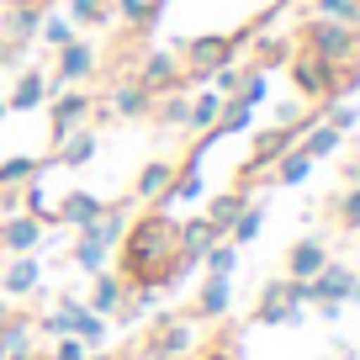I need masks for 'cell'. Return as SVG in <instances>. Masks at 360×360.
I'll use <instances>...</instances> for the list:
<instances>
[{"label":"cell","mask_w":360,"mask_h":360,"mask_svg":"<svg viewBox=\"0 0 360 360\" xmlns=\"http://www.w3.org/2000/svg\"><path fill=\"white\" fill-rule=\"evenodd\" d=\"M175 255H180V228L165 217V207L148 212V217H138V223H127V233H122V276L154 286V281H165V265H175Z\"/></svg>","instance_id":"cell-1"},{"label":"cell","mask_w":360,"mask_h":360,"mask_svg":"<svg viewBox=\"0 0 360 360\" xmlns=\"http://www.w3.org/2000/svg\"><path fill=\"white\" fill-rule=\"evenodd\" d=\"M217 112H223V96H217V90H202V96L191 101V117H186V127H191V133H207V127L217 122Z\"/></svg>","instance_id":"cell-25"},{"label":"cell","mask_w":360,"mask_h":360,"mask_svg":"<svg viewBox=\"0 0 360 360\" xmlns=\"http://www.w3.org/2000/svg\"><path fill=\"white\" fill-rule=\"evenodd\" d=\"M85 75H96V48H90L85 37H75V43L58 48V64H53V75H48V96L64 90V85H79Z\"/></svg>","instance_id":"cell-6"},{"label":"cell","mask_w":360,"mask_h":360,"mask_svg":"<svg viewBox=\"0 0 360 360\" xmlns=\"http://www.w3.org/2000/svg\"><path fill=\"white\" fill-rule=\"evenodd\" d=\"M0 318H6V313H0Z\"/></svg>","instance_id":"cell-45"},{"label":"cell","mask_w":360,"mask_h":360,"mask_svg":"<svg viewBox=\"0 0 360 360\" xmlns=\"http://www.w3.org/2000/svg\"><path fill=\"white\" fill-rule=\"evenodd\" d=\"M323 265H328V249L318 244V238H302V244L286 255V270H292V281H313Z\"/></svg>","instance_id":"cell-16"},{"label":"cell","mask_w":360,"mask_h":360,"mask_svg":"<svg viewBox=\"0 0 360 360\" xmlns=\"http://www.w3.org/2000/svg\"><path fill=\"white\" fill-rule=\"evenodd\" d=\"M22 58H27V48H16L11 37L0 32V69H11V64H22Z\"/></svg>","instance_id":"cell-38"},{"label":"cell","mask_w":360,"mask_h":360,"mask_svg":"<svg viewBox=\"0 0 360 360\" xmlns=\"http://www.w3.org/2000/svg\"><path fill=\"white\" fill-rule=\"evenodd\" d=\"M101 212H106V202L96 191H69L64 202H58V223H69V228H90Z\"/></svg>","instance_id":"cell-12"},{"label":"cell","mask_w":360,"mask_h":360,"mask_svg":"<svg viewBox=\"0 0 360 360\" xmlns=\"http://www.w3.org/2000/svg\"><path fill=\"white\" fill-rule=\"evenodd\" d=\"M244 207H249V196L244 191H228V196H212V207H207V223L217 228V233H228V228L244 217Z\"/></svg>","instance_id":"cell-20"},{"label":"cell","mask_w":360,"mask_h":360,"mask_svg":"<svg viewBox=\"0 0 360 360\" xmlns=\"http://www.w3.org/2000/svg\"><path fill=\"white\" fill-rule=\"evenodd\" d=\"M53 360H90V355H85V339L64 334V339H58V349H53Z\"/></svg>","instance_id":"cell-37"},{"label":"cell","mask_w":360,"mask_h":360,"mask_svg":"<svg viewBox=\"0 0 360 360\" xmlns=\"http://www.w3.org/2000/svg\"><path fill=\"white\" fill-rule=\"evenodd\" d=\"M175 360H180V355H175Z\"/></svg>","instance_id":"cell-47"},{"label":"cell","mask_w":360,"mask_h":360,"mask_svg":"<svg viewBox=\"0 0 360 360\" xmlns=\"http://www.w3.org/2000/svg\"><path fill=\"white\" fill-rule=\"evenodd\" d=\"M22 207H27V217H37V223H53V217H58V207H48V196H43V186H37V180H27Z\"/></svg>","instance_id":"cell-34"},{"label":"cell","mask_w":360,"mask_h":360,"mask_svg":"<svg viewBox=\"0 0 360 360\" xmlns=\"http://www.w3.org/2000/svg\"><path fill=\"white\" fill-rule=\"evenodd\" d=\"M96 112V96H85V90H75V85H64V90H53L48 96V117H53V143L58 138H69L75 127H85V117Z\"/></svg>","instance_id":"cell-3"},{"label":"cell","mask_w":360,"mask_h":360,"mask_svg":"<svg viewBox=\"0 0 360 360\" xmlns=\"http://www.w3.org/2000/svg\"><path fill=\"white\" fill-rule=\"evenodd\" d=\"M339 217H345V228H360V191H349L339 202Z\"/></svg>","instance_id":"cell-39"},{"label":"cell","mask_w":360,"mask_h":360,"mask_svg":"<svg viewBox=\"0 0 360 360\" xmlns=\"http://www.w3.org/2000/svg\"><path fill=\"white\" fill-rule=\"evenodd\" d=\"M307 169H313V159H307L302 148H286L281 169H276V186H297V180H307Z\"/></svg>","instance_id":"cell-30"},{"label":"cell","mask_w":360,"mask_h":360,"mask_svg":"<svg viewBox=\"0 0 360 360\" xmlns=\"http://www.w3.org/2000/svg\"><path fill=\"white\" fill-rule=\"evenodd\" d=\"M6 117H11V101H6V96H0V122H6Z\"/></svg>","instance_id":"cell-42"},{"label":"cell","mask_w":360,"mask_h":360,"mask_svg":"<svg viewBox=\"0 0 360 360\" xmlns=\"http://www.w3.org/2000/svg\"><path fill=\"white\" fill-rule=\"evenodd\" d=\"M259 58H265V64H276V58H286V43H276V37H259Z\"/></svg>","instance_id":"cell-40"},{"label":"cell","mask_w":360,"mask_h":360,"mask_svg":"<svg viewBox=\"0 0 360 360\" xmlns=\"http://www.w3.org/2000/svg\"><path fill=\"white\" fill-rule=\"evenodd\" d=\"M175 169H180V159H148L143 169H138V180H133V202H165V191H169V180H175Z\"/></svg>","instance_id":"cell-9"},{"label":"cell","mask_w":360,"mask_h":360,"mask_svg":"<svg viewBox=\"0 0 360 360\" xmlns=\"http://www.w3.org/2000/svg\"><path fill=\"white\" fill-rule=\"evenodd\" d=\"M122 292L127 286L117 281V276H96V292H90V313H117V307H122Z\"/></svg>","instance_id":"cell-24"},{"label":"cell","mask_w":360,"mask_h":360,"mask_svg":"<svg viewBox=\"0 0 360 360\" xmlns=\"http://www.w3.org/2000/svg\"><path fill=\"white\" fill-rule=\"evenodd\" d=\"M69 22L75 27H106L112 22V0H69Z\"/></svg>","instance_id":"cell-26"},{"label":"cell","mask_w":360,"mask_h":360,"mask_svg":"<svg viewBox=\"0 0 360 360\" xmlns=\"http://www.w3.org/2000/svg\"><path fill=\"white\" fill-rule=\"evenodd\" d=\"M302 43L313 48L318 58H328V64H345L349 53H355V43L360 37L349 32L345 22H334V16H323V22H313V27H302Z\"/></svg>","instance_id":"cell-4"},{"label":"cell","mask_w":360,"mask_h":360,"mask_svg":"<svg viewBox=\"0 0 360 360\" xmlns=\"http://www.w3.org/2000/svg\"><path fill=\"white\" fill-rule=\"evenodd\" d=\"M37 27H43V6H27V0H11V6H6V22H0V32L11 37L16 48L32 43Z\"/></svg>","instance_id":"cell-10"},{"label":"cell","mask_w":360,"mask_h":360,"mask_svg":"<svg viewBox=\"0 0 360 360\" xmlns=\"http://www.w3.org/2000/svg\"><path fill=\"white\" fill-rule=\"evenodd\" d=\"M106 255H112L106 244H96V238H85V233H79V244H75V265H79V270H90V276H101Z\"/></svg>","instance_id":"cell-31"},{"label":"cell","mask_w":360,"mask_h":360,"mask_svg":"<svg viewBox=\"0 0 360 360\" xmlns=\"http://www.w3.org/2000/svg\"><path fill=\"white\" fill-rule=\"evenodd\" d=\"M0 6H11V0H0Z\"/></svg>","instance_id":"cell-44"},{"label":"cell","mask_w":360,"mask_h":360,"mask_svg":"<svg viewBox=\"0 0 360 360\" xmlns=\"http://www.w3.org/2000/svg\"><path fill=\"white\" fill-rule=\"evenodd\" d=\"M349 286H355V276H349V270L323 265V270L313 276V281H307V302H345V297H349Z\"/></svg>","instance_id":"cell-11"},{"label":"cell","mask_w":360,"mask_h":360,"mask_svg":"<svg viewBox=\"0 0 360 360\" xmlns=\"http://www.w3.org/2000/svg\"><path fill=\"white\" fill-rule=\"evenodd\" d=\"M11 112H32V106H43L48 101V75L43 69H27V75H16V85H11Z\"/></svg>","instance_id":"cell-15"},{"label":"cell","mask_w":360,"mask_h":360,"mask_svg":"<svg viewBox=\"0 0 360 360\" xmlns=\"http://www.w3.org/2000/svg\"><path fill=\"white\" fill-rule=\"evenodd\" d=\"M112 11L122 16L127 27H138V32H154V22H159V0H112Z\"/></svg>","instance_id":"cell-22"},{"label":"cell","mask_w":360,"mask_h":360,"mask_svg":"<svg viewBox=\"0 0 360 360\" xmlns=\"http://www.w3.org/2000/svg\"><path fill=\"white\" fill-rule=\"evenodd\" d=\"M259 223H265V207H255V202H249V207H244V217H238V223L228 228V233H233V244H249V238L259 233Z\"/></svg>","instance_id":"cell-35"},{"label":"cell","mask_w":360,"mask_h":360,"mask_svg":"<svg viewBox=\"0 0 360 360\" xmlns=\"http://www.w3.org/2000/svg\"><path fill=\"white\" fill-rule=\"evenodd\" d=\"M217 96H233V90H238V75H233V69H217Z\"/></svg>","instance_id":"cell-41"},{"label":"cell","mask_w":360,"mask_h":360,"mask_svg":"<svg viewBox=\"0 0 360 360\" xmlns=\"http://www.w3.org/2000/svg\"><path fill=\"white\" fill-rule=\"evenodd\" d=\"M27 349H32V328L0 318V355H6V360H27Z\"/></svg>","instance_id":"cell-23"},{"label":"cell","mask_w":360,"mask_h":360,"mask_svg":"<svg viewBox=\"0 0 360 360\" xmlns=\"http://www.w3.org/2000/svg\"><path fill=\"white\" fill-rule=\"evenodd\" d=\"M37 37H43L48 48H64V43H75V22L69 16H58V11H43V27H37Z\"/></svg>","instance_id":"cell-28"},{"label":"cell","mask_w":360,"mask_h":360,"mask_svg":"<svg viewBox=\"0 0 360 360\" xmlns=\"http://www.w3.org/2000/svg\"><path fill=\"white\" fill-rule=\"evenodd\" d=\"M297 133H302V127H281V122H276V127H265V133L255 138V169H259V165H270L276 154H286Z\"/></svg>","instance_id":"cell-18"},{"label":"cell","mask_w":360,"mask_h":360,"mask_svg":"<svg viewBox=\"0 0 360 360\" xmlns=\"http://www.w3.org/2000/svg\"><path fill=\"white\" fill-rule=\"evenodd\" d=\"M154 117H159L165 127H186V117H191V101H186L180 90H169V96H159V101H154Z\"/></svg>","instance_id":"cell-29"},{"label":"cell","mask_w":360,"mask_h":360,"mask_svg":"<svg viewBox=\"0 0 360 360\" xmlns=\"http://www.w3.org/2000/svg\"><path fill=\"white\" fill-rule=\"evenodd\" d=\"M202 259H207V270H212V276H228V270L238 265V244H212Z\"/></svg>","instance_id":"cell-36"},{"label":"cell","mask_w":360,"mask_h":360,"mask_svg":"<svg viewBox=\"0 0 360 360\" xmlns=\"http://www.w3.org/2000/svg\"><path fill=\"white\" fill-rule=\"evenodd\" d=\"M27 6H43V11H53V0H27Z\"/></svg>","instance_id":"cell-43"},{"label":"cell","mask_w":360,"mask_h":360,"mask_svg":"<svg viewBox=\"0 0 360 360\" xmlns=\"http://www.w3.org/2000/svg\"><path fill=\"white\" fill-rule=\"evenodd\" d=\"M0 360H6V355H0Z\"/></svg>","instance_id":"cell-46"},{"label":"cell","mask_w":360,"mask_h":360,"mask_svg":"<svg viewBox=\"0 0 360 360\" xmlns=\"http://www.w3.org/2000/svg\"><path fill=\"white\" fill-rule=\"evenodd\" d=\"M186 345H191V323H165L154 339H148V355L154 360H175Z\"/></svg>","instance_id":"cell-19"},{"label":"cell","mask_w":360,"mask_h":360,"mask_svg":"<svg viewBox=\"0 0 360 360\" xmlns=\"http://www.w3.org/2000/svg\"><path fill=\"white\" fill-rule=\"evenodd\" d=\"M154 101H159V96H154L148 85H138L133 75H122L112 90H106L101 106H106L112 117H122V122H133V117H154Z\"/></svg>","instance_id":"cell-5"},{"label":"cell","mask_w":360,"mask_h":360,"mask_svg":"<svg viewBox=\"0 0 360 360\" xmlns=\"http://www.w3.org/2000/svg\"><path fill=\"white\" fill-rule=\"evenodd\" d=\"M196 313H202V318H217V313H228V276H207L202 297H196Z\"/></svg>","instance_id":"cell-27"},{"label":"cell","mask_w":360,"mask_h":360,"mask_svg":"<svg viewBox=\"0 0 360 360\" xmlns=\"http://www.w3.org/2000/svg\"><path fill=\"white\" fill-rule=\"evenodd\" d=\"M37 238H43V223H37V217H27V212H11L6 223H0V244L11 249V255H27Z\"/></svg>","instance_id":"cell-14"},{"label":"cell","mask_w":360,"mask_h":360,"mask_svg":"<svg viewBox=\"0 0 360 360\" xmlns=\"http://www.w3.org/2000/svg\"><path fill=\"white\" fill-rule=\"evenodd\" d=\"M43 165H48V159H27V154H11L6 165H0V191H22L27 180H37V175H43Z\"/></svg>","instance_id":"cell-17"},{"label":"cell","mask_w":360,"mask_h":360,"mask_svg":"<svg viewBox=\"0 0 360 360\" xmlns=\"http://www.w3.org/2000/svg\"><path fill=\"white\" fill-rule=\"evenodd\" d=\"M302 133H307V138H302V154H307V159L334 154V148H339V133H334V127H313V122H307Z\"/></svg>","instance_id":"cell-33"},{"label":"cell","mask_w":360,"mask_h":360,"mask_svg":"<svg viewBox=\"0 0 360 360\" xmlns=\"http://www.w3.org/2000/svg\"><path fill=\"white\" fill-rule=\"evenodd\" d=\"M334 69L339 64H328V58H318L313 48H307V53H297V64H292V85L302 90V96H334L339 90Z\"/></svg>","instance_id":"cell-7"},{"label":"cell","mask_w":360,"mask_h":360,"mask_svg":"<svg viewBox=\"0 0 360 360\" xmlns=\"http://www.w3.org/2000/svg\"><path fill=\"white\" fill-rule=\"evenodd\" d=\"M244 48H249V32H196V37H186V43H180V53H186V85L212 79L217 69H228Z\"/></svg>","instance_id":"cell-2"},{"label":"cell","mask_w":360,"mask_h":360,"mask_svg":"<svg viewBox=\"0 0 360 360\" xmlns=\"http://www.w3.org/2000/svg\"><path fill=\"white\" fill-rule=\"evenodd\" d=\"M138 85H148L154 96H169V90H186V69L175 64V53H143L138 64Z\"/></svg>","instance_id":"cell-8"},{"label":"cell","mask_w":360,"mask_h":360,"mask_svg":"<svg viewBox=\"0 0 360 360\" xmlns=\"http://www.w3.org/2000/svg\"><path fill=\"white\" fill-rule=\"evenodd\" d=\"M96 143H101V138L90 133V127H75L69 138H58V143H53V165H64V169H79V165H90Z\"/></svg>","instance_id":"cell-13"},{"label":"cell","mask_w":360,"mask_h":360,"mask_svg":"<svg viewBox=\"0 0 360 360\" xmlns=\"http://www.w3.org/2000/svg\"><path fill=\"white\" fill-rule=\"evenodd\" d=\"M37 286V259H16L11 270H6V292L11 297H27Z\"/></svg>","instance_id":"cell-32"},{"label":"cell","mask_w":360,"mask_h":360,"mask_svg":"<svg viewBox=\"0 0 360 360\" xmlns=\"http://www.w3.org/2000/svg\"><path fill=\"white\" fill-rule=\"evenodd\" d=\"M212 244H217V228L207 223V217H196V223L180 228V255H186V259H202Z\"/></svg>","instance_id":"cell-21"}]
</instances>
